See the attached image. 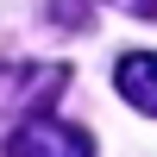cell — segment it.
<instances>
[{
	"label": "cell",
	"mask_w": 157,
	"mask_h": 157,
	"mask_svg": "<svg viewBox=\"0 0 157 157\" xmlns=\"http://www.w3.org/2000/svg\"><path fill=\"white\" fill-rule=\"evenodd\" d=\"M63 88H69V63H6L0 69V120L13 126L44 120Z\"/></svg>",
	"instance_id": "6da1fadb"
},
{
	"label": "cell",
	"mask_w": 157,
	"mask_h": 157,
	"mask_svg": "<svg viewBox=\"0 0 157 157\" xmlns=\"http://www.w3.org/2000/svg\"><path fill=\"white\" fill-rule=\"evenodd\" d=\"M120 6H126V13H138V19H151V25H157V0H120Z\"/></svg>",
	"instance_id": "277c9868"
},
{
	"label": "cell",
	"mask_w": 157,
	"mask_h": 157,
	"mask_svg": "<svg viewBox=\"0 0 157 157\" xmlns=\"http://www.w3.org/2000/svg\"><path fill=\"white\" fill-rule=\"evenodd\" d=\"M6 157H94V138L82 132V126H69V120H25V126H13L6 132V145H0Z\"/></svg>",
	"instance_id": "7a4b0ae2"
},
{
	"label": "cell",
	"mask_w": 157,
	"mask_h": 157,
	"mask_svg": "<svg viewBox=\"0 0 157 157\" xmlns=\"http://www.w3.org/2000/svg\"><path fill=\"white\" fill-rule=\"evenodd\" d=\"M113 82H120V94L132 101L138 113H157V50L120 57V63H113Z\"/></svg>",
	"instance_id": "3957f363"
}]
</instances>
